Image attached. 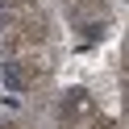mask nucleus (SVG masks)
<instances>
[{
	"mask_svg": "<svg viewBox=\"0 0 129 129\" xmlns=\"http://www.w3.org/2000/svg\"><path fill=\"white\" fill-rule=\"evenodd\" d=\"M4 83H9V87H21V71L17 67H4Z\"/></svg>",
	"mask_w": 129,
	"mask_h": 129,
	"instance_id": "nucleus-1",
	"label": "nucleus"
},
{
	"mask_svg": "<svg viewBox=\"0 0 129 129\" xmlns=\"http://www.w3.org/2000/svg\"><path fill=\"white\" fill-rule=\"evenodd\" d=\"M4 17H9V4H4V0H0V25H4Z\"/></svg>",
	"mask_w": 129,
	"mask_h": 129,
	"instance_id": "nucleus-2",
	"label": "nucleus"
}]
</instances>
